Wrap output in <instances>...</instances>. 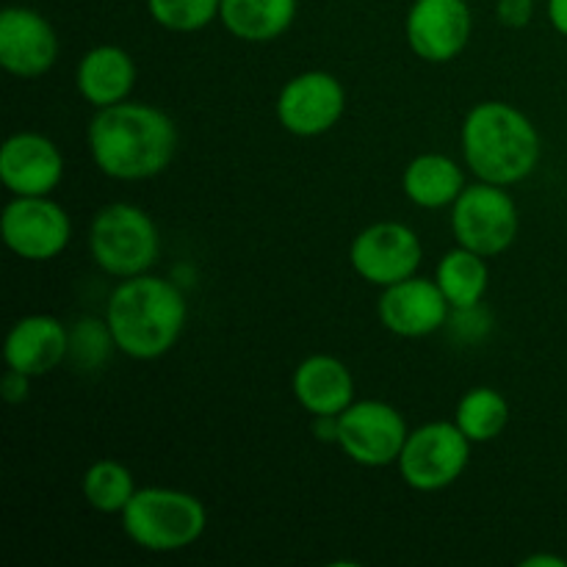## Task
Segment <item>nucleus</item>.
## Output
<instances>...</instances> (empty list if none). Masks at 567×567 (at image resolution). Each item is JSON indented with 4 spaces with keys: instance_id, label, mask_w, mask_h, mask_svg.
<instances>
[{
    "instance_id": "1",
    "label": "nucleus",
    "mask_w": 567,
    "mask_h": 567,
    "mask_svg": "<svg viewBox=\"0 0 567 567\" xmlns=\"http://www.w3.org/2000/svg\"><path fill=\"white\" fill-rule=\"evenodd\" d=\"M92 164L120 183H142L164 175L181 147V131L164 109L125 103L97 109L86 125Z\"/></svg>"
},
{
    "instance_id": "2",
    "label": "nucleus",
    "mask_w": 567,
    "mask_h": 567,
    "mask_svg": "<svg viewBox=\"0 0 567 567\" xmlns=\"http://www.w3.org/2000/svg\"><path fill=\"white\" fill-rule=\"evenodd\" d=\"M460 153L476 181L509 188L535 175L543 142L537 125L524 111L504 100H485L465 114Z\"/></svg>"
},
{
    "instance_id": "3",
    "label": "nucleus",
    "mask_w": 567,
    "mask_h": 567,
    "mask_svg": "<svg viewBox=\"0 0 567 567\" xmlns=\"http://www.w3.org/2000/svg\"><path fill=\"white\" fill-rule=\"evenodd\" d=\"M105 321L116 352L147 363L177 347L186 330L188 305L175 282L147 271L120 280L105 305Z\"/></svg>"
},
{
    "instance_id": "4",
    "label": "nucleus",
    "mask_w": 567,
    "mask_h": 567,
    "mask_svg": "<svg viewBox=\"0 0 567 567\" xmlns=\"http://www.w3.org/2000/svg\"><path fill=\"white\" fill-rule=\"evenodd\" d=\"M120 518L127 540L150 554L183 551L208 529L205 504L177 487H138Z\"/></svg>"
},
{
    "instance_id": "5",
    "label": "nucleus",
    "mask_w": 567,
    "mask_h": 567,
    "mask_svg": "<svg viewBox=\"0 0 567 567\" xmlns=\"http://www.w3.org/2000/svg\"><path fill=\"white\" fill-rule=\"evenodd\" d=\"M89 252L97 269L116 280L147 275L161 255L158 225L138 205L109 203L89 225Z\"/></svg>"
},
{
    "instance_id": "6",
    "label": "nucleus",
    "mask_w": 567,
    "mask_h": 567,
    "mask_svg": "<svg viewBox=\"0 0 567 567\" xmlns=\"http://www.w3.org/2000/svg\"><path fill=\"white\" fill-rule=\"evenodd\" d=\"M520 230L518 203L504 186L476 181L452 205V236L460 247L498 258L515 244Z\"/></svg>"
},
{
    "instance_id": "7",
    "label": "nucleus",
    "mask_w": 567,
    "mask_h": 567,
    "mask_svg": "<svg viewBox=\"0 0 567 567\" xmlns=\"http://www.w3.org/2000/svg\"><path fill=\"white\" fill-rule=\"evenodd\" d=\"M474 443L460 432L454 421H430L410 430L399 454V476L415 493H441L463 480L471 463Z\"/></svg>"
},
{
    "instance_id": "8",
    "label": "nucleus",
    "mask_w": 567,
    "mask_h": 567,
    "mask_svg": "<svg viewBox=\"0 0 567 567\" xmlns=\"http://www.w3.org/2000/svg\"><path fill=\"white\" fill-rule=\"evenodd\" d=\"M410 426L393 404L380 399H354L338 415L336 446L363 468H388L399 463Z\"/></svg>"
},
{
    "instance_id": "9",
    "label": "nucleus",
    "mask_w": 567,
    "mask_h": 567,
    "mask_svg": "<svg viewBox=\"0 0 567 567\" xmlns=\"http://www.w3.org/2000/svg\"><path fill=\"white\" fill-rule=\"evenodd\" d=\"M0 236L9 252L28 264L59 258L72 241V219L66 208L48 197H11L0 216Z\"/></svg>"
},
{
    "instance_id": "10",
    "label": "nucleus",
    "mask_w": 567,
    "mask_h": 567,
    "mask_svg": "<svg viewBox=\"0 0 567 567\" xmlns=\"http://www.w3.org/2000/svg\"><path fill=\"white\" fill-rule=\"evenodd\" d=\"M424 260L421 236L404 221H374L349 244V264L369 286L388 288L419 275Z\"/></svg>"
},
{
    "instance_id": "11",
    "label": "nucleus",
    "mask_w": 567,
    "mask_h": 567,
    "mask_svg": "<svg viewBox=\"0 0 567 567\" xmlns=\"http://www.w3.org/2000/svg\"><path fill=\"white\" fill-rule=\"evenodd\" d=\"M347 111V89L327 70H305L282 83L275 114L286 133L297 138H319L341 122Z\"/></svg>"
},
{
    "instance_id": "12",
    "label": "nucleus",
    "mask_w": 567,
    "mask_h": 567,
    "mask_svg": "<svg viewBox=\"0 0 567 567\" xmlns=\"http://www.w3.org/2000/svg\"><path fill=\"white\" fill-rule=\"evenodd\" d=\"M474 14L465 0H413L404 17L410 50L426 64H449L465 53Z\"/></svg>"
},
{
    "instance_id": "13",
    "label": "nucleus",
    "mask_w": 567,
    "mask_h": 567,
    "mask_svg": "<svg viewBox=\"0 0 567 567\" xmlns=\"http://www.w3.org/2000/svg\"><path fill=\"white\" fill-rule=\"evenodd\" d=\"M452 305L443 297L435 277L413 275L382 288L377 299V319L396 338H430L449 324Z\"/></svg>"
},
{
    "instance_id": "14",
    "label": "nucleus",
    "mask_w": 567,
    "mask_h": 567,
    "mask_svg": "<svg viewBox=\"0 0 567 567\" xmlns=\"http://www.w3.org/2000/svg\"><path fill=\"white\" fill-rule=\"evenodd\" d=\"M59 33L48 17L28 6H9L0 14V66L9 75L33 81L59 61Z\"/></svg>"
},
{
    "instance_id": "15",
    "label": "nucleus",
    "mask_w": 567,
    "mask_h": 567,
    "mask_svg": "<svg viewBox=\"0 0 567 567\" xmlns=\"http://www.w3.org/2000/svg\"><path fill=\"white\" fill-rule=\"evenodd\" d=\"M59 144L37 131L11 133L0 147V181L11 197H48L64 181Z\"/></svg>"
},
{
    "instance_id": "16",
    "label": "nucleus",
    "mask_w": 567,
    "mask_h": 567,
    "mask_svg": "<svg viewBox=\"0 0 567 567\" xmlns=\"http://www.w3.org/2000/svg\"><path fill=\"white\" fill-rule=\"evenodd\" d=\"M6 369L28 377L53 374L70 358V327L50 313H31L14 321L3 347Z\"/></svg>"
},
{
    "instance_id": "17",
    "label": "nucleus",
    "mask_w": 567,
    "mask_h": 567,
    "mask_svg": "<svg viewBox=\"0 0 567 567\" xmlns=\"http://www.w3.org/2000/svg\"><path fill=\"white\" fill-rule=\"evenodd\" d=\"M291 391L310 419L341 415L354 402V377L343 360L332 354H310L293 369Z\"/></svg>"
},
{
    "instance_id": "18",
    "label": "nucleus",
    "mask_w": 567,
    "mask_h": 567,
    "mask_svg": "<svg viewBox=\"0 0 567 567\" xmlns=\"http://www.w3.org/2000/svg\"><path fill=\"white\" fill-rule=\"evenodd\" d=\"M136 61L120 44H97L86 50L75 66V89L94 111L131 100L136 89Z\"/></svg>"
},
{
    "instance_id": "19",
    "label": "nucleus",
    "mask_w": 567,
    "mask_h": 567,
    "mask_svg": "<svg viewBox=\"0 0 567 567\" xmlns=\"http://www.w3.org/2000/svg\"><path fill=\"white\" fill-rule=\"evenodd\" d=\"M465 169L460 161L443 153H421L404 166L402 172V192L415 208L443 210L452 208L463 194Z\"/></svg>"
},
{
    "instance_id": "20",
    "label": "nucleus",
    "mask_w": 567,
    "mask_h": 567,
    "mask_svg": "<svg viewBox=\"0 0 567 567\" xmlns=\"http://www.w3.org/2000/svg\"><path fill=\"white\" fill-rule=\"evenodd\" d=\"M297 11L299 0H221L219 20L238 42L266 44L291 31Z\"/></svg>"
},
{
    "instance_id": "21",
    "label": "nucleus",
    "mask_w": 567,
    "mask_h": 567,
    "mask_svg": "<svg viewBox=\"0 0 567 567\" xmlns=\"http://www.w3.org/2000/svg\"><path fill=\"white\" fill-rule=\"evenodd\" d=\"M435 282L441 286L452 310L480 308L491 288V266H487L485 255L471 252L457 244L437 260Z\"/></svg>"
},
{
    "instance_id": "22",
    "label": "nucleus",
    "mask_w": 567,
    "mask_h": 567,
    "mask_svg": "<svg viewBox=\"0 0 567 567\" xmlns=\"http://www.w3.org/2000/svg\"><path fill=\"white\" fill-rule=\"evenodd\" d=\"M509 419H513V410H509L507 396L487 385L465 391L454 408V424L471 443H491L502 437Z\"/></svg>"
},
{
    "instance_id": "23",
    "label": "nucleus",
    "mask_w": 567,
    "mask_h": 567,
    "mask_svg": "<svg viewBox=\"0 0 567 567\" xmlns=\"http://www.w3.org/2000/svg\"><path fill=\"white\" fill-rule=\"evenodd\" d=\"M136 476L120 460H94L81 480L83 502L100 515H122L136 496Z\"/></svg>"
},
{
    "instance_id": "24",
    "label": "nucleus",
    "mask_w": 567,
    "mask_h": 567,
    "mask_svg": "<svg viewBox=\"0 0 567 567\" xmlns=\"http://www.w3.org/2000/svg\"><path fill=\"white\" fill-rule=\"evenodd\" d=\"M221 0H147L155 25L172 33H197L219 20Z\"/></svg>"
},
{
    "instance_id": "25",
    "label": "nucleus",
    "mask_w": 567,
    "mask_h": 567,
    "mask_svg": "<svg viewBox=\"0 0 567 567\" xmlns=\"http://www.w3.org/2000/svg\"><path fill=\"white\" fill-rule=\"evenodd\" d=\"M116 349L114 336L109 330V321L103 319H78L70 327V358L72 365L81 371H97L103 369L105 360L111 358V352Z\"/></svg>"
},
{
    "instance_id": "26",
    "label": "nucleus",
    "mask_w": 567,
    "mask_h": 567,
    "mask_svg": "<svg viewBox=\"0 0 567 567\" xmlns=\"http://www.w3.org/2000/svg\"><path fill=\"white\" fill-rule=\"evenodd\" d=\"M535 0H498L496 17L507 28H526L532 22Z\"/></svg>"
},
{
    "instance_id": "27",
    "label": "nucleus",
    "mask_w": 567,
    "mask_h": 567,
    "mask_svg": "<svg viewBox=\"0 0 567 567\" xmlns=\"http://www.w3.org/2000/svg\"><path fill=\"white\" fill-rule=\"evenodd\" d=\"M31 380L33 377L20 374V371L9 369L3 377V399L9 404H22L31 396Z\"/></svg>"
},
{
    "instance_id": "28",
    "label": "nucleus",
    "mask_w": 567,
    "mask_h": 567,
    "mask_svg": "<svg viewBox=\"0 0 567 567\" xmlns=\"http://www.w3.org/2000/svg\"><path fill=\"white\" fill-rule=\"evenodd\" d=\"M546 11H548V22L554 25V31H557L559 37L567 39V0H548Z\"/></svg>"
},
{
    "instance_id": "29",
    "label": "nucleus",
    "mask_w": 567,
    "mask_h": 567,
    "mask_svg": "<svg viewBox=\"0 0 567 567\" xmlns=\"http://www.w3.org/2000/svg\"><path fill=\"white\" fill-rule=\"evenodd\" d=\"M524 567H567V559L563 557H554V554H532V557H526Z\"/></svg>"
}]
</instances>
